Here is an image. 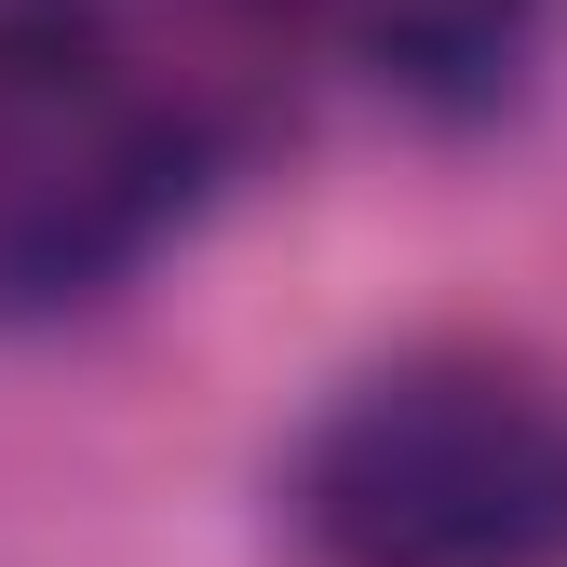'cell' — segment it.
<instances>
[{"label":"cell","instance_id":"obj_1","mask_svg":"<svg viewBox=\"0 0 567 567\" xmlns=\"http://www.w3.org/2000/svg\"><path fill=\"white\" fill-rule=\"evenodd\" d=\"M284 514L324 567H567V392L392 365L311 419Z\"/></svg>","mask_w":567,"mask_h":567},{"label":"cell","instance_id":"obj_2","mask_svg":"<svg viewBox=\"0 0 567 567\" xmlns=\"http://www.w3.org/2000/svg\"><path fill=\"white\" fill-rule=\"evenodd\" d=\"M203 189H217V135L203 122H95L68 163L0 189V311L109 298Z\"/></svg>","mask_w":567,"mask_h":567},{"label":"cell","instance_id":"obj_3","mask_svg":"<svg viewBox=\"0 0 567 567\" xmlns=\"http://www.w3.org/2000/svg\"><path fill=\"white\" fill-rule=\"evenodd\" d=\"M298 14H338L351 41L392 54V68H460V54L501 41V0H298Z\"/></svg>","mask_w":567,"mask_h":567}]
</instances>
